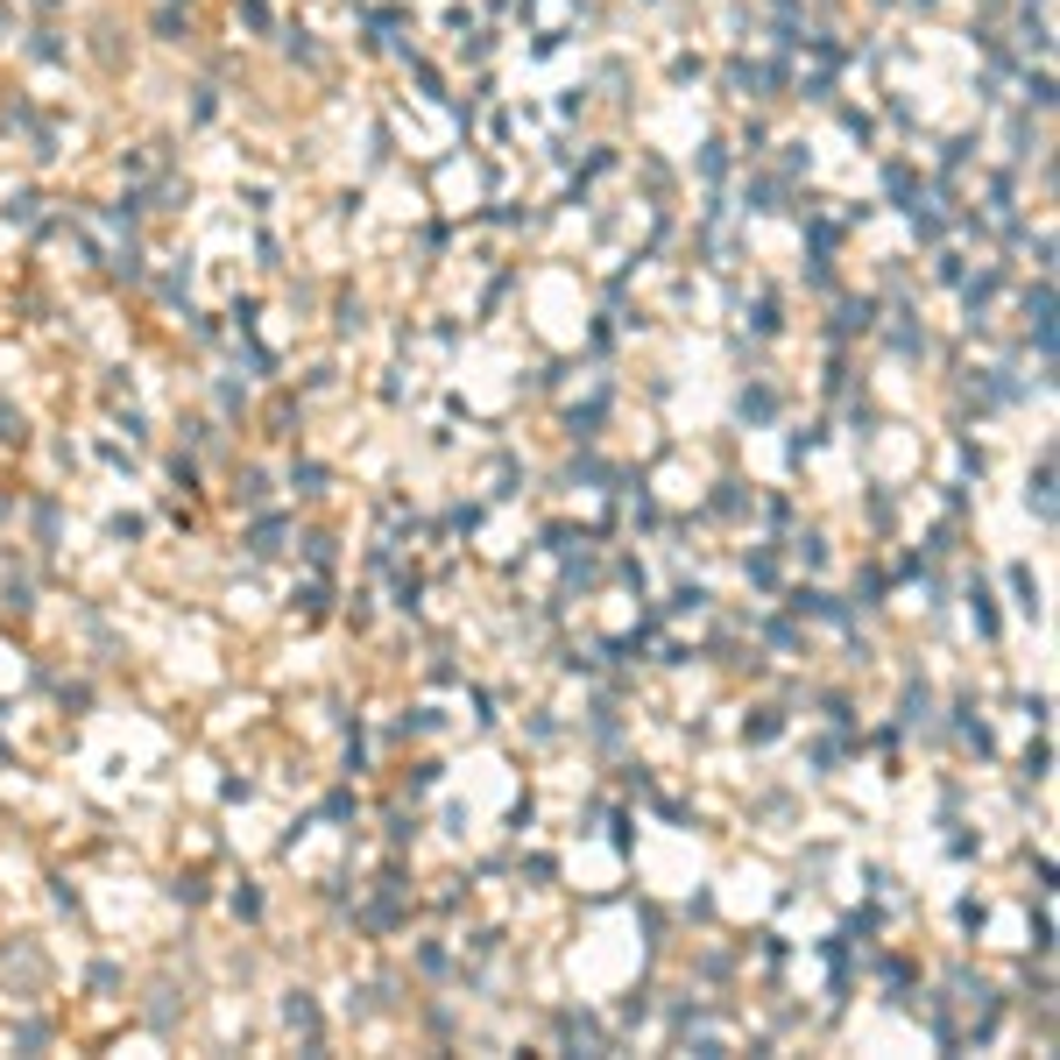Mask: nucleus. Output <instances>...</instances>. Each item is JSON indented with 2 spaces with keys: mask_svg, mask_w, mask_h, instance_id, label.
Instances as JSON below:
<instances>
[]
</instances>
